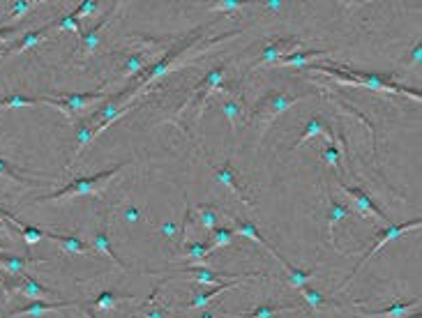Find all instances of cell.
I'll return each mask as SVG.
<instances>
[{"mask_svg": "<svg viewBox=\"0 0 422 318\" xmlns=\"http://www.w3.org/2000/svg\"><path fill=\"white\" fill-rule=\"evenodd\" d=\"M33 263H44V258L37 256H12V254H0V270L10 277H21Z\"/></svg>", "mask_w": 422, "mask_h": 318, "instance_id": "obj_18", "label": "cell"}, {"mask_svg": "<svg viewBox=\"0 0 422 318\" xmlns=\"http://www.w3.org/2000/svg\"><path fill=\"white\" fill-rule=\"evenodd\" d=\"M14 33H17V28H12V26L7 28V26H5V21L0 19V42H5V39H10Z\"/></svg>", "mask_w": 422, "mask_h": 318, "instance_id": "obj_41", "label": "cell"}, {"mask_svg": "<svg viewBox=\"0 0 422 318\" xmlns=\"http://www.w3.org/2000/svg\"><path fill=\"white\" fill-rule=\"evenodd\" d=\"M222 111H224V113H226V118H229L231 127H236L238 118L243 116V109L238 106V102H236V99H231V97H226L224 102H222Z\"/></svg>", "mask_w": 422, "mask_h": 318, "instance_id": "obj_36", "label": "cell"}, {"mask_svg": "<svg viewBox=\"0 0 422 318\" xmlns=\"http://www.w3.org/2000/svg\"><path fill=\"white\" fill-rule=\"evenodd\" d=\"M143 316L146 318H166V314H164V309H148V312H143Z\"/></svg>", "mask_w": 422, "mask_h": 318, "instance_id": "obj_42", "label": "cell"}, {"mask_svg": "<svg viewBox=\"0 0 422 318\" xmlns=\"http://www.w3.org/2000/svg\"><path fill=\"white\" fill-rule=\"evenodd\" d=\"M314 137H323L328 143H334V137H332V130L328 127V123H323L321 118H312L307 125H305V130H302V134H300V139H298V143L293 146V150H298L302 143L305 141H309V139H314Z\"/></svg>", "mask_w": 422, "mask_h": 318, "instance_id": "obj_22", "label": "cell"}, {"mask_svg": "<svg viewBox=\"0 0 422 318\" xmlns=\"http://www.w3.org/2000/svg\"><path fill=\"white\" fill-rule=\"evenodd\" d=\"M339 187H341V192H344V194L348 196V201L353 203V208H355L358 214H360V217H365V219L388 221L386 214L379 210V205L374 203L372 198L362 192V189H358V187H348V185H344V182H339Z\"/></svg>", "mask_w": 422, "mask_h": 318, "instance_id": "obj_9", "label": "cell"}, {"mask_svg": "<svg viewBox=\"0 0 422 318\" xmlns=\"http://www.w3.org/2000/svg\"><path fill=\"white\" fill-rule=\"evenodd\" d=\"M210 233H212V237H210V249L215 251V249H219V247H229V244H231V240H233V230H231V228H222V226H217V228H215V230H210Z\"/></svg>", "mask_w": 422, "mask_h": 318, "instance_id": "obj_33", "label": "cell"}, {"mask_svg": "<svg viewBox=\"0 0 422 318\" xmlns=\"http://www.w3.org/2000/svg\"><path fill=\"white\" fill-rule=\"evenodd\" d=\"M212 254V249H210V244L208 242H198V240H187L185 244H182V256L185 258H189L192 263L196 265V263H205L208 261V256Z\"/></svg>", "mask_w": 422, "mask_h": 318, "instance_id": "obj_25", "label": "cell"}, {"mask_svg": "<svg viewBox=\"0 0 422 318\" xmlns=\"http://www.w3.org/2000/svg\"><path fill=\"white\" fill-rule=\"evenodd\" d=\"M51 30H69V33H83V26H81V19L76 17L74 12L65 14V17H60L55 23H49Z\"/></svg>", "mask_w": 422, "mask_h": 318, "instance_id": "obj_31", "label": "cell"}, {"mask_svg": "<svg viewBox=\"0 0 422 318\" xmlns=\"http://www.w3.org/2000/svg\"><path fill=\"white\" fill-rule=\"evenodd\" d=\"M300 46H302V44L298 42V39H277V42L268 44L266 49H264V53H261V58H259V62H257V67H266V65L273 67L277 60H282L284 55L298 51Z\"/></svg>", "mask_w": 422, "mask_h": 318, "instance_id": "obj_14", "label": "cell"}, {"mask_svg": "<svg viewBox=\"0 0 422 318\" xmlns=\"http://www.w3.org/2000/svg\"><path fill=\"white\" fill-rule=\"evenodd\" d=\"M76 305H81V302H76V300H62V302H28L26 307H21V309H17V312H10V314H5L3 318H23V316H28V318H42V316H46V314H51V312H58V309H67V307H76Z\"/></svg>", "mask_w": 422, "mask_h": 318, "instance_id": "obj_10", "label": "cell"}, {"mask_svg": "<svg viewBox=\"0 0 422 318\" xmlns=\"http://www.w3.org/2000/svg\"><path fill=\"white\" fill-rule=\"evenodd\" d=\"M146 58H148V53H132L123 65V78L137 76L141 71H146Z\"/></svg>", "mask_w": 422, "mask_h": 318, "instance_id": "obj_29", "label": "cell"}, {"mask_svg": "<svg viewBox=\"0 0 422 318\" xmlns=\"http://www.w3.org/2000/svg\"><path fill=\"white\" fill-rule=\"evenodd\" d=\"M178 272H182V275H189L194 282H198V284H205V286H210V289H212V286H219V284H224V282H231V279H238V277H243V275L215 272V270L205 268V265H189V268H180Z\"/></svg>", "mask_w": 422, "mask_h": 318, "instance_id": "obj_15", "label": "cell"}, {"mask_svg": "<svg viewBox=\"0 0 422 318\" xmlns=\"http://www.w3.org/2000/svg\"><path fill=\"white\" fill-rule=\"evenodd\" d=\"M100 10H102V5H100V3H95V0H88V3L76 5L74 14H76L79 19H81V17H93V14H97Z\"/></svg>", "mask_w": 422, "mask_h": 318, "instance_id": "obj_38", "label": "cell"}, {"mask_svg": "<svg viewBox=\"0 0 422 318\" xmlns=\"http://www.w3.org/2000/svg\"><path fill=\"white\" fill-rule=\"evenodd\" d=\"M196 210H198V224H201L203 228H208V230L217 228V212H215V208L210 203H198Z\"/></svg>", "mask_w": 422, "mask_h": 318, "instance_id": "obj_32", "label": "cell"}, {"mask_svg": "<svg viewBox=\"0 0 422 318\" xmlns=\"http://www.w3.org/2000/svg\"><path fill=\"white\" fill-rule=\"evenodd\" d=\"M121 10V3H114L111 5V10L104 14V19H102L100 23H95V26L90 28V30H83L81 35V44H79V60H86L88 55H93V51L97 49L100 46V35H102V30H104L107 26H109V21L116 17V12Z\"/></svg>", "mask_w": 422, "mask_h": 318, "instance_id": "obj_8", "label": "cell"}, {"mask_svg": "<svg viewBox=\"0 0 422 318\" xmlns=\"http://www.w3.org/2000/svg\"><path fill=\"white\" fill-rule=\"evenodd\" d=\"M201 318H217V316H215V314H212V309H210V312H205Z\"/></svg>", "mask_w": 422, "mask_h": 318, "instance_id": "obj_46", "label": "cell"}, {"mask_svg": "<svg viewBox=\"0 0 422 318\" xmlns=\"http://www.w3.org/2000/svg\"><path fill=\"white\" fill-rule=\"evenodd\" d=\"M259 277H264L261 272H250V275H243V277H238V279H231V282H224V284H219V286H212L210 291H205V293H196V296L187 302V309H201V307H205V305H210L212 302V298H217V296H222L224 291H229V289H233V286H238V284H243V282H250V279H259Z\"/></svg>", "mask_w": 422, "mask_h": 318, "instance_id": "obj_12", "label": "cell"}, {"mask_svg": "<svg viewBox=\"0 0 422 318\" xmlns=\"http://www.w3.org/2000/svg\"><path fill=\"white\" fill-rule=\"evenodd\" d=\"M420 226H422V219H420V217H416V219H411V221H404V224H395V226H388V228H383V230H381V233L376 235V240H374V244H372V247H369L367 251H365V256H362V258H360V261H358V263H355L353 272L348 275V279H346L344 284L339 286V291H344L346 286L353 282V277H355L358 272H360V268H362V265H367L369 261H372L374 256H376V254H379L381 249H383L388 242L397 240V237H402L404 233H409V230H418Z\"/></svg>", "mask_w": 422, "mask_h": 318, "instance_id": "obj_5", "label": "cell"}, {"mask_svg": "<svg viewBox=\"0 0 422 318\" xmlns=\"http://www.w3.org/2000/svg\"><path fill=\"white\" fill-rule=\"evenodd\" d=\"M107 90H95V92H58L53 97H46V104L62 111L69 120H79L86 111H88L95 102L104 99Z\"/></svg>", "mask_w": 422, "mask_h": 318, "instance_id": "obj_4", "label": "cell"}, {"mask_svg": "<svg viewBox=\"0 0 422 318\" xmlns=\"http://www.w3.org/2000/svg\"><path fill=\"white\" fill-rule=\"evenodd\" d=\"M0 178H10L12 182H19V185H28V187H37V185H49V182L33 178V176H23L21 171H17L14 166L7 162V159L0 157Z\"/></svg>", "mask_w": 422, "mask_h": 318, "instance_id": "obj_24", "label": "cell"}, {"mask_svg": "<svg viewBox=\"0 0 422 318\" xmlns=\"http://www.w3.org/2000/svg\"><path fill=\"white\" fill-rule=\"evenodd\" d=\"M240 7H245V3H238V0H222V3H210L208 10L210 12H236L240 10Z\"/></svg>", "mask_w": 422, "mask_h": 318, "instance_id": "obj_37", "label": "cell"}, {"mask_svg": "<svg viewBox=\"0 0 422 318\" xmlns=\"http://www.w3.org/2000/svg\"><path fill=\"white\" fill-rule=\"evenodd\" d=\"M123 219H127V221H139V219H141V210H139V208H125V210H123Z\"/></svg>", "mask_w": 422, "mask_h": 318, "instance_id": "obj_40", "label": "cell"}, {"mask_svg": "<svg viewBox=\"0 0 422 318\" xmlns=\"http://www.w3.org/2000/svg\"><path fill=\"white\" fill-rule=\"evenodd\" d=\"M298 291H300V296L307 300V305L312 307V312H314V314L323 312V309H328V307H337V305H334L332 300L323 298L321 293H318V291H314L312 286H302V289H298Z\"/></svg>", "mask_w": 422, "mask_h": 318, "instance_id": "obj_26", "label": "cell"}, {"mask_svg": "<svg viewBox=\"0 0 422 318\" xmlns=\"http://www.w3.org/2000/svg\"><path fill=\"white\" fill-rule=\"evenodd\" d=\"M353 210L348 208L346 203H339L334 196H328V214H325V219H328V242L334 247V226L339 224L341 219H348L353 217Z\"/></svg>", "mask_w": 422, "mask_h": 318, "instance_id": "obj_19", "label": "cell"}, {"mask_svg": "<svg viewBox=\"0 0 422 318\" xmlns=\"http://www.w3.org/2000/svg\"><path fill=\"white\" fill-rule=\"evenodd\" d=\"M222 81H224V65H222V67H215V69L210 71V74L205 76L201 83L196 85V88H194V95H192V99L187 102L185 109H187L189 104H194V106L198 109V116H201V111H203L205 104H208V99L212 97L215 92H219V90H222ZM185 109H180V111H178V116H180Z\"/></svg>", "mask_w": 422, "mask_h": 318, "instance_id": "obj_7", "label": "cell"}, {"mask_svg": "<svg viewBox=\"0 0 422 318\" xmlns=\"http://www.w3.org/2000/svg\"><path fill=\"white\" fill-rule=\"evenodd\" d=\"M341 159H344V153H339L337 143H328V148H325L323 153H321V162L332 164L337 171H341Z\"/></svg>", "mask_w": 422, "mask_h": 318, "instance_id": "obj_35", "label": "cell"}, {"mask_svg": "<svg viewBox=\"0 0 422 318\" xmlns=\"http://www.w3.org/2000/svg\"><path fill=\"white\" fill-rule=\"evenodd\" d=\"M305 99V95H284L277 90H268L264 97H261L257 104H254L252 113L247 116L254 127H259V139H264V134L268 132V127L273 125L275 118H280L286 113L291 106H296L298 102Z\"/></svg>", "mask_w": 422, "mask_h": 318, "instance_id": "obj_2", "label": "cell"}, {"mask_svg": "<svg viewBox=\"0 0 422 318\" xmlns=\"http://www.w3.org/2000/svg\"><path fill=\"white\" fill-rule=\"evenodd\" d=\"M0 233H10V237H12V230H10V226L5 224V221H0Z\"/></svg>", "mask_w": 422, "mask_h": 318, "instance_id": "obj_44", "label": "cell"}, {"mask_svg": "<svg viewBox=\"0 0 422 318\" xmlns=\"http://www.w3.org/2000/svg\"><path fill=\"white\" fill-rule=\"evenodd\" d=\"M284 3H264V7H270V10H280Z\"/></svg>", "mask_w": 422, "mask_h": 318, "instance_id": "obj_45", "label": "cell"}, {"mask_svg": "<svg viewBox=\"0 0 422 318\" xmlns=\"http://www.w3.org/2000/svg\"><path fill=\"white\" fill-rule=\"evenodd\" d=\"M90 247L95 249V254H102V256H107L109 261H114L116 265H121V268L125 270V263H123L121 258L116 256V254H114V249H111V244H109V237H107V233H104V230H97V233L93 235V244H90Z\"/></svg>", "mask_w": 422, "mask_h": 318, "instance_id": "obj_28", "label": "cell"}, {"mask_svg": "<svg viewBox=\"0 0 422 318\" xmlns=\"http://www.w3.org/2000/svg\"><path fill=\"white\" fill-rule=\"evenodd\" d=\"M46 104V97H23V95H7L0 97V109H23V106H42Z\"/></svg>", "mask_w": 422, "mask_h": 318, "instance_id": "obj_27", "label": "cell"}, {"mask_svg": "<svg viewBox=\"0 0 422 318\" xmlns=\"http://www.w3.org/2000/svg\"><path fill=\"white\" fill-rule=\"evenodd\" d=\"M358 307V305H355ZM420 307V298H413V300H406V302H397V305H390L386 309H365V307H358V316H365V318H406L413 309Z\"/></svg>", "mask_w": 422, "mask_h": 318, "instance_id": "obj_13", "label": "cell"}, {"mask_svg": "<svg viewBox=\"0 0 422 318\" xmlns=\"http://www.w3.org/2000/svg\"><path fill=\"white\" fill-rule=\"evenodd\" d=\"M307 71L332 76L334 81H339L341 85H365V88L374 90V92H393V95L402 92L416 102L422 99V95L418 90H411V88H404L400 83H393V76L390 74H365V71H355L351 67H323V65H309Z\"/></svg>", "mask_w": 422, "mask_h": 318, "instance_id": "obj_1", "label": "cell"}, {"mask_svg": "<svg viewBox=\"0 0 422 318\" xmlns=\"http://www.w3.org/2000/svg\"><path fill=\"white\" fill-rule=\"evenodd\" d=\"M325 51H307V49H298L289 55H284L282 60H277L273 67H298V69H307L312 65V60L323 58Z\"/></svg>", "mask_w": 422, "mask_h": 318, "instance_id": "obj_21", "label": "cell"}, {"mask_svg": "<svg viewBox=\"0 0 422 318\" xmlns=\"http://www.w3.org/2000/svg\"><path fill=\"white\" fill-rule=\"evenodd\" d=\"M159 230H162V233L169 235V240H171V237H176V224H166V226H162Z\"/></svg>", "mask_w": 422, "mask_h": 318, "instance_id": "obj_43", "label": "cell"}, {"mask_svg": "<svg viewBox=\"0 0 422 318\" xmlns=\"http://www.w3.org/2000/svg\"><path fill=\"white\" fill-rule=\"evenodd\" d=\"M49 33H51L49 23H46V26H42V28H37V30H30V33H26V35L19 39V42H14V44L7 46V49L0 51V55H3V58H7V55H17V53H23V51H28V49H35L37 44H42L44 39L49 37Z\"/></svg>", "mask_w": 422, "mask_h": 318, "instance_id": "obj_16", "label": "cell"}, {"mask_svg": "<svg viewBox=\"0 0 422 318\" xmlns=\"http://www.w3.org/2000/svg\"><path fill=\"white\" fill-rule=\"evenodd\" d=\"M132 300H137V296H130V293H116V291H102L100 296L93 300L90 307L102 309V312H109V309L118 307L121 302H132Z\"/></svg>", "mask_w": 422, "mask_h": 318, "instance_id": "obj_23", "label": "cell"}, {"mask_svg": "<svg viewBox=\"0 0 422 318\" xmlns=\"http://www.w3.org/2000/svg\"><path fill=\"white\" fill-rule=\"evenodd\" d=\"M420 58H422V44L418 42V44L411 49V53H409V58H406V62H409V65H416V62H420Z\"/></svg>", "mask_w": 422, "mask_h": 318, "instance_id": "obj_39", "label": "cell"}, {"mask_svg": "<svg viewBox=\"0 0 422 318\" xmlns=\"http://www.w3.org/2000/svg\"><path fill=\"white\" fill-rule=\"evenodd\" d=\"M39 3H26V0H17V3H12L7 7V17L3 21H14V19H21L26 17L30 10H35Z\"/></svg>", "mask_w": 422, "mask_h": 318, "instance_id": "obj_34", "label": "cell"}, {"mask_svg": "<svg viewBox=\"0 0 422 318\" xmlns=\"http://www.w3.org/2000/svg\"><path fill=\"white\" fill-rule=\"evenodd\" d=\"M123 169H125V164L114 166V169H109V171L95 173V176H88V178H79V180H74V182H69L67 187L58 189V192L35 198L33 203H35V205H37V203H55V201H62V198H74V196H100L102 189H104V187L109 185V182L114 180Z\"/></svg>", "mask_w": 422, "mask_h": 318, "instance_id": "obj_3", "label": "cell"}, {"mask_svg": "<svg viewBox=\"0 0 422 318\" xmlns=\"http://www.w3.org/2000/svg\"><path fill=\"white\" fill-rule=\"evenodd\" d=\"M44 237L53 240L55 244H58L60 251L72 254V256H81V254H83V256H95V249L90 247L88 242H83L79 235H55V233H49V230H46Z\"/></svg>", "mask_w": 422, "mask_h": 318, "instance_id": "obj_17", "label": "cell"}, {"mask_svg": "<svg viewBox=\"0 0 422 318\" xmlns=\"http://www.w3.org/2000/svg\"><path fill=\"white\" fill-rule=\"evenodd\" d=\"M0 219H5V221H7V226L12 224L14 228H17L19 233H21V237H23V242H26L28 247H30V244H37V242L44 237V233H46V230L37 228V226H26L21 219H17V217H14V214H10L5 208H0Z\"/></svg>", "mask_w": 422, "mask_h": 318, "instance_id": "obj_20", "label": "cell"}, {"mask_svg": "<svg viewBox=\"0 0 422 318\" xmlns=\"http://www.w3.org/2000/svg\"><path fill=\"white\" fill-rule=\"evenodd\" d=\"M5 293L7 298L12 296H23V298H30L33 302H51V298L55 293L51 289H46V286L39 284L35 277L30 275H21V277H14V282H5Z\"/></svg>", "mask_w": 422, "mask_h": 318, "instance_id": "obj_6", "label": "cell"}, {"mask_svg": "<svg viewBox=\"0 0 422 318\" xmlns=\"http://www.w3.org/2000/svg\"><path fill=\"white\" fill-rule=\"evenodd\" d=\"M282 312H298V307H273V305H266V307H257L254 312L250 314H238V318H277Z\"/></svg>", "mask_w": 422, "mask_h": 318, "instance_id": "obj_30", "label": "cell"}, {"mask_svg": "<svg viewBox=\"0 0 422 318\" xmlns=\"http://www.w3.org/2000/svg\"><path fill=\"white\" fill-rule=\"evenodd\" d=\"M205 162H208V159H205ZM208 166H210L212 176L217 178L226 189H231V194H233V196L238 198V201H240L243 205H247V208H250V210H254L252 198L243 192V187H238V182H236V173H233V166H231V159H226V164H224V166H212L210 162H208Z\"/></svg>", "mask_w": 422, "mask_h": 318, "instance_id": "obj_11", "label": "cell"}]
</instances>
